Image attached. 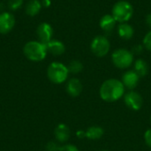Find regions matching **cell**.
<instances>
[{
    "label": "cell",
    "mask_w": 151,
    "mask_h": 151,
    "mask_svg": "<svg viewBox=\"0 0 151 151\" xmlns=\"http://www.w3.org/2000/svg\"><path fill=\"white\" fill-rule=\"evenodd\" d=\"M125 93L122 81L116 79L105 81L100 88V96L105 102H115L120 99Z\"/></svg>",
    "instance_id": "obj_1"
},
{
    "label": "cell",
    "mask_w": 151,
    "mask_h": 151,
    "mask_svg": "<svg viewBox=\"0 0 151 151\" xmlns=\"http://www.w3.org/2000/svg\"><path fill=\"white\" fill-rule=\"evenodd\" d=\"M25 56L31 61L39 62L43 60L47 55V47L46 44L42 43L41 42L31 41L25 44L23 48Z\"/></svg>",
    "instance_id": "obj_2"
},
{
    "label": "cell",
    "mask_w": 151,
    "mask_h": 151,
    "mask_svg": "<svg viewBox=\"0 0 151 151\" xmlns=\"http://www.w3.org/2000/svg\"><path fill=\"white\" fill-rule=\"evenodd\" d=\"M69 71L67 66L59 62L51 63L47 70V75L49 80L55 84H61L68 78Z\"/></svg>",
    "instance_id": "obj_3"
},
{
    "label": "cell",
    "mask_w": 151,
    "mask_h": 151,
    "mask_svg": "<svg viewBox=\"0 0 151 151\" xmlns=\"http://www.w3.org/2000/svg\"><path fill=\"white\" fill-rule=\"evenodd\" d=\"M134 9L130 3L127 1H119L112 8V16L116 21L125 23L128 21L133 16Z\"/></svg>",
    "instance_id": "obj_4"
},
{
    "label": "cell",
    "mask_w": 151,
    "mask_h": 151,
    "mask_svg": "<svg viewBox=\"0 0 151 151\" xmlns=\"http://www.w3.org/2000/svg\"><path fill=\"white\" fill-rule=\"evenodd\" d=\"M111 59L115 66L120 69H126L132 65L134 56L132 52L126 49H119L113 52Z\"/></svg>",
    "instance_id": "obj_5"
},
{
    "label": "cell",
    "mask_w": 151,
    "mask_h": 151,
    "mask_svg": "<svg viewBox=\"0 0 151 151\" xmlns=\"http://www.w3.org/2000/svg\"><path fill=\"white\" fill-rule=\"evenodd\" d=\"M92 52L97 57H104L108 54L111 44L109 40L104 35H98L95 37L90 45Z\"/></svg>",
    "instance_id": "obj_6"
},
{
    "label": "cell",
    "mask_w": 151,
    "mask_h": 151,
    "mask_svg": "<svg viewBox=\"0 0 151 151\" xmlns=\"http://www.w3.org/2000/svg\"><path fill=\"white\" fill-rule=\"evenodd\" d=\"M125 104L127 106L134 111H139L142 104H143V100L141 95L135 91H130L125 96Z\"/></svg>",
    "instance_id": "obj_7"
},
{
    "label": "cell",
    "mask_w": 151,
    "mask_h": 151,
    "mask_svg": "<svg viewBox=\"0 0 151 151\" xmlns=\"http://www.w3.org/2000/svg\"><path fill=\"white\" fill-rule=\"evenodd\" d=\"M53 35V29L49 23L43 22L41 23L37 27V36L39 42L43 44H47L51 41V37Z\"/></svg>",
    "instance_id": "obj_8"
},
{
    "label": "cell",
    "mask_w": 151,
    "mask_h": 151,
    "mask_svg": "<svg viewBox=\"0 0 151 151\" xmlns=\"http://www.w3.org/2000/svg\"><path fill=\"white\" fill-rule=\"evenodd\" d=\"M15 25V18L10 12L0 14V34L9 33Z\"/></svg>",
    "instance_id": "obj_9"
},
{
    "label": "cell",
    "mask_w": 151,
    "mask_h": 151,
    "mask_svg": "<svg viewBox=\"0 0 151 151\" xmlns=\"http://www.w3.org/2000/svg\"><path fill=\"white\" fill-rule=\"evenodd\" d=\"M140 76L134 71H127L122 76V83L129 89H134L139 83Z\"/></svg>",
    "instance_id": "obj_10"
},
{
    "label": "cell",
    "mask_w": 151,
    "mask_h": 151,
    "mask_svg": "<svg viewBox=\"0 0 151 151\" xmlns=\"http://www.w3.org/2000/svg\"><path fill=\"white\" fill-rule=\"evenodd\" d=\"M66 91L71 96H78L82 91V84L80 80L76 78L71 79L66 85Z\"/></svg>",
    "instance_id": "obj_11"
},
{
    "label": "cell",
    "mask_w": 151,
    "mask_h": 151,
    "mask_svg": "<svg viewBox=\"0 0 151 151\" xmlns=\"http://www.w3.org/2000/svg\"><path fill=\"white\" fill-rule=\"evenodd\" d=\"M54 134L58 142H65L70 137V129L66 125L59 124L55 128Z\"/></svg>",
    "instance_id": "obj_12"
},
{
    "label": "cell",
    "mask_w": 151,
    "mask_h": 151,
    "mask_svg": "<svg viewBox=\"0 0 151 151\" xmlns=\"http://www.w3.org/2000/svg\"><path fill=\"white\" fill-rule=\"evenodd\" d=\"M46 47H47V50L55 56L62 55L65 50L64 43L58 40H51L46 44Z\"/></svg>",
    "instance_id": "obj_13"
},
{
    "label": "cell",
    "mask_w": 151,
    "mask_h": 151,
    "mask_svg": "<svg viewBox=\"0 0 151 151\" xmlns=\"http://www.w3.org/2000/svg\"><path fill=\"white\" fill-rule=\"evenodd\" d=\"M115 25H116V20L112 15L105 14L100 19V27L106 33H111L114 29Z\"/></svg>",
    "instance_id": "obj_14"
},
{
    "label": "cell",
    "mask_w": 151,
    "mask_h": 151,
    "mask_svg": "<svg viewBox=\"0 0 151 151\" xmlns=\"http://www.w3.org/2000/svg\"><path fill=\"white\" fill-rule=\"evenodd\" d=\"M118 33H119V35L123 38V39H130L133 37L134 35V28L132 26H130L129 24L127 23H121L119 27H118Z\"/></svg>",
    "instance_id": "obj_15"
},
{
    "label": "cell",
    "mask_w": 151,
    "mask_h": 151,
    "mask_svg": "<svg viewBox=\"0 0 151 151\" xmlns=\"http://www.w3.org/2000/svg\"><path fill=\"white\" fill-rule=\"evenodd\" d=\"M42 9V3L39 0H30L26 6V12L29 16H35Z\"/></svg>",
    "instance_id": "obj_16"
},
{
    "label": "cell",
    "mask_w": 151,
    "mask_h": 151,
    "mask_svg": "<svg viewBox=\"0 0 151 151\" xmlns=\"http://www.w3.org/2000/svg\"><path fill=\"white\" fill-rule=\"evenodd\" d=\"M104 134V129L100 127H91L85 131V137L89 140H98Z\"/></svg>",
    "instance_id": "obj_17"
},
{
    "label": "cell",
    "mask_w": 151,
    "mask_h": 151,
    "mask_svg": "<svg viewBox=\"0 0 151 151\" xmlns=\"http://www.w3.org/2000/svg\"><path fill=\"white\" fill-rule=\"evenodd\" d=\"M134 72L140 77L145 76L149 72V66H148V64L146 63V61H144L142 58L137 59L134 63Z\"/></svg>",
    "instance_id": "obj_18"
},
{
    "label": "cell",
    "mask_w": 151,
    "mask_h": 151,
    "mask_svg": "<svg viewBox=\"0 0 151 151\" xmlns=\"http://www.w3.org/2000/svg\"><path fill=\"white\" fill-rule=\"evenodd\" d=\"M67 68H68L69 73H79L80 72L82 71L83 65H82V64L80 61H78V60H73V61L70 62V64L68 65Z\"/></svg>",
    "instance_id": "obj_19"
},
{
    "label": "cell",
    "mask_w": 151,
    "mask_h": 151,
    "mask_svg": "<svg viewBox=\"0 0 151 151\" xmlns=\"http://www.w3.org/2000/svg\"><path fill=\"white\" fill-rule=\"evenodd\" d=\"M23 4V0H9L8 6L11 10L15 11L18 10Z\"/></svg>",
    "instance_id": "obj_20"
},
{
    "label": "cell",
    "mask_w": 151,
    "mask_h": 151,
    "mask_svg": "<svg viewBox=\"0 0 151 151\" xmlns=\"http://www.w3.org/2000/svg\"><path fill=\"white\" fill-rule=\"evenodd\" d=\"M61 146H59L57 142H50L46 145V150L47 151H59Z\"/></svg>",
    "instance_id": "obj_21"
},
{
    "label": "cell",
    "mask_w": 151,
    "mask_h": 151,
    "mask_svg": "<svg viewBox=\"0 0 151 151\" xmlns=\"http://www.w3.org/2000/svg\"><path fill=\"white\" fill-rule=\"evenodd\" d=\"M143 44L147 50H151V30L145 35L143 39Z\"/></svg>",
    "instance_id": "obj_22"
},
{
    "label": "cell",
    "mask_w": 151,
    "mask_h": 151,
    "mask_svg": "<svg viewBox=\"0 0 151 151\" xmlns=\"http://www.w3.org/2000/svg\"><path fill=\"white\" fill-rule=\"evenodd\" d=\"M59 151H79V150L72 144H65L60 147Z\"/></svg>",
    "instance_id": "obj_23"
},
{
    "label": "cell",
    "mask_w": 151,
    "mask_h": 151,
    "mask_svg": "<svg viewBox=\"0 0 151 151\" xmlns=\"http://www.w3.org/2000/svg\"><path fill=\"white\" fill-rule=\"evenodd\" d=\"M144 139H145V142L148 144V146L151 148V129H149L146 131V133L144 134Z\"/></svg>",
    "instance_id": "obj_24"
},
{
    "label": "cell",
    "mask_w": 151,
    "mask_h": 151,
    "mask_svg": "<svg viewBox=\"0 0 151 151\" xmlns=\"http://www.w3.org/2000/svg\"><path fill=\"white\" fill-rule=\"evenodd\" d=\"M146 23H147V25L149 26V27L151 29V12L150 13H149V14L147 15V17H146Z\"/></svg>",
    "instance_id": "obj_25"
},
{
    "label": "cell",
    "mask_w": 151,
    "mask_h": 151,
    "mask_svg": "<svg viewBox=\"0 0 151 151\" xmlns=\"http://www.w3.org/2000/svg\"><path fill=\"white\" fill-rule=\"evenodd\" d=\"M134 52H136V53H140V52L142 50V47L141 45L135 46V47L134 48Z\"/></svg>",
    "instance_id": "obj_26"
},
{
    "label": "cell",
    "mask_w": 151,
    "mask_h": 151,
    "mask_svg": "<svg viewBox=\"0 0 151 151\" xmlns=\"http://www.w3.org/2000/svg\"><path fill=\"white\" fill-rule=\"evenodd\" d=\"M42 4L45 7H48L50 5V0H42Z\"/></svg>",
    "instance_id": "obj_27"
},
{
    "label": "cell",
    "mask_w": 151,
    "mask_h": 151,
    "mask_svg": "<svg viewBox=\"0 0 151 151\" xmlns=\"http://www.w3.org/2000/svg\"><path fill=\"white\" fill-rule=\"evenodd\" d=\"M101 151H109V150H101Z\"/></svg>",
    "instance_id": "obj_28"
},
{
    "label": "cell",
    "mask_w": 151,
    "mask_h": 151,
    "mask_svg": "<svg viewBox=\"0 0 151 151\" xmlns=\"http://www.w3.org/2000/svg\"><path fill=\"white\" fill-rule=\"evenodd\" d=\"M150 120H151V118H150Z\"/></svg>",
    "instance_id": "obj_29"
}]
</instances>
